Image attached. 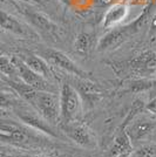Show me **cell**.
<instances>
[{
    "label": "cell",
    "instance_id": "484cf974",
    "mask_svg": "<svg viewBox=\"0 0 156 157\" xmlns=\"http://www.w3.org/2000/svg\"><path fill=\"white\" fill-rule=\"evenodd\" d=\"M150 157H156V154H154V155H153V156H150Z\"/></svg>",
    "mask_w": 156,
    "mask_h": 157
},
{
    "label": "cell",
    "instance_id": "277c9868",
    "mask_svg": "<svg viewBox=\"0 0 156 157\" xmlns=\"http://www.w3.org/2000/svg\"><path fill=\"white\" fill-rule=\"evenodd\" d=\"M61 130L69 140L82 148L93 149L96 147V138L94 132L88 125L80 120L62 122Z\"/></svg>",
    "mask_w": 156,
    "mask_h": 157
},
{
    "label": "cell",
    "instance_id": "d6986e66",
    "mask_svg": "<svg viewBox=\"0 0 156 157\" xmlns=\"http://www.w3.org/2000/svg\"><path fill=\"white\" fill-rule=\"evenodd\" d=\"M150 35H154L156 34V15L154 17V19L151 21V25H150Z\"/></svg>",
    "mask_w": 156,
    "mask_h": 157
},
{
    "label": "cell",
    "instance_id": "ffe728a7",
    "mask_svg": "<svg viewBox=\"0 0 156 157\" xmlns=\"http://www.w3.org/2000/svg\"><path fill=\"white\" fill-rule=\"evenodd\" d=\"M0 157H32L28 155H12V154H5L0 151Z\"/></svg>",
    "mask_w": 156,
    "mask_h": 157
},
{
    "label": "cell",
    "instance_id": "6da1fadb",
    "mask_svg": "<svg viewBox=\"0 0 156 157\" xmlns=\"http://www.w3.org/2000/svg\"><path fill=\"white\" fill-rule=\"evenodd\" d=\"M34 130L22 122L12 120H0V141L6 143L25 147L35 140Z\"/></svg>",
    "mask_w": 156,
    "mask_h": 157
},
{
    "label": "cell",
    "instance_id": "ba28073f",
    "mask_svg": "<svg viewBox=\"0 0 156 157\" xmlns=\"http://www.w3.org/2000/svg\"><path fill=\"white\" fill-rule=\"evenodd\" d=\"M137 27H138L137 21L131 24L130 26L120 27V28L115 27V29L111 31L107 35H104L103 38L100 40L98 49L101 52L115 49L121 44H123L124 41L128 39V36H130L134 32H136Z\"/></svg>",
    "mask_w": 156,
    "mask_h": 157
},
{
    "label": "cell",
    "instance_id": "52a82bcc",
    "mask_svg": "<svg viewBox=\"0 0 156 157\" xmlns=\"http://www.w3.org/2000/svg\"><path fill=\"white\" fill-rule=\"evenodd\" d=\"M41 58L45 60L48 65L55 66L60 69L69 73L72 75H75L78 78H86L87 73L81 69L74 61L69 59L65 53L60 52L58 49H53V48H47L41 52Z\"/></svg>",
    "mask_w": 156,
    "mask_h": 157
},
{
    "label": "cell",
    "instance_id": "8992f818",
    "mask_svg": "<svg viewBox=\"0 0 156 157\" xmlns=\"http://www.w3.org/2000/svg\"><path fill=\"white\" fill-rule=\"evenodd\" d=\"M14 66L17 68V74L20 80H22L25 83L33 87L34 89L39 92H53L55 93V88L53 87L51 81L46 80L41 75L33 72L29 67L25 65V62L20 59L19 56H13L12 58Z\"/></svg>",
    "mask_w": 156,
    "mask_h": 157
},
{
    "label": "cell",
    "instance_id": "3957f363",
    "mask_svg": "<svg viewBox=\"0 0 156 157\" xmlns=\"http://www.w3.org/2000/svg\"><path fill=\"white\" fill-rule=\"evenodd\" d=\"M60 110L61 122L79 120L82 111V98L78 90L69 83H64L60 92Z\"/></svg>",
    "mask_w": 156,
    "mask_h": 157
},
{
    "label": "cell",
    "instance_id": "7a4b0ae2",
    "mask_svg": "<svg viewBox=\"0 0 156 157\" xmlns=\"http://www.w3.org/2000/svg\"><path fill=\"white\" fill-rule=\"evenodd\" d=\"M51 124L61 122L60 98L53 92H38L31 105Z\"/></svg>",
    "mask_w": 156,
    "mask_h": 157
},
{
    "label": "cell",
    "instance_id": "8fae6325",
    "mask_svg": "<svg viewBox=\"0 0 156 157\" xmlns=\"http://www.w3.org/2000/svg\"><path fill=\"white\" fill-rule=\"evenodd\" d=\"M129 14V7L126 4L119 2L108 8V11L104 13L102 19V27L103 28H115Z\"/></svg>",
    "mask_w": 156,
    "mask_h": 157
},
{
    "label": "cell",
    "instance_id": "e0dca14e",
    "mask_svg": "<svg viewBox=\"0 0 156 157\" xmlns=\"http://www.w3.org/2000/svg\"><path fill=\"white\" fill-rule=\"evenodd\" d=\"M92 46H93V35H91L89 33H80L74 40V49L80 55L87 56L91 53Z\"/></svg>",
    "mask_w": 156,
    "mask_h": 157
},
{
    "label": "cell",
    "instance_id": "2e32d148",
    "mask_svg": "<svg viewBox=\"0 0 156 157\" xmlns=\"http://www.w3.org/2000/svg\"><path fill=\"white\" fill-rule=\"evenodd\" d=\"M155 124L151 121H137L130 127L129 131H127V134L131 141H136L144 137L148 132L153 130Z\"/></svg>",
    "mask_w": 156,
    "mask_h": 157
},
{
    "label": "cell",
    "instance_id": "44dd1931",
    "mask_svg": "<svg viewBox=\"0 0 156 157\" xmlns=\"http://www.w3.org/2000/svg\"><path fill=\"white\" fill-rule=\"evenodd\" d=\"M131 154L133 152H124V154H120V155H117L115 157H131Z\"/></svg>",
    "mask_w": 156,
    "mask_h": 157
},
{
    "label": "cell",
    "instance_id": "603a6c76",
    "mask_svg": "<svg viewBox=\"0 0 156 157\" xmlns=\"http://www.w3.org/2000/svg\"><path fill=\"white\" fill-rule=\"evenodd\" d=\"M0 85H5V81H4V78H2L1 75H0Z\"/></svg>",
    "mask_w": 156,
    "mask_h": 157
},
{
    "label": "cell",
    "instance_id": "9c48e42d",
    "mask_svg": "<svg viewBox=\"0 0 156 157\" xmlns=\"http://www.w3.org/2000/svg\"><path fill=\"white\" fill-rule=\"evenodd\" d=\"M0 28L20 38H27L31 35L29 28L26 27L13 14L0 10Z\"/></svg>",
    "mask_w": 156,
    "mask_h": 157
},
{
    "label": "cell",
    "instance_id": "4fadbf2b",
    "mask_svg": "<svg viewBox=\"0 0 156 157\" xmlns=\"http://www.w3.org/2000/svg\"><path fill=\"white\" fill-rule=\"evenodd\" d=\"M18 56L25 62V65L27 67H29L32 69L33 72L41 75L42 78H45L48 81H51L53 78V74L51 68H49V65L41 56H38L35 54H31V53L21 54V55H18Z\"/></svg>",
    "mask_w": 156,
    "mask_h": 157
},
{
    "label": "cell",
    "instance_id": "30bf717a",
    "mask_svg": "<svg viewBox=\"0 0 156 157\" xmlns=\"http://www.w3.org/2000/svg\"><path fill=\"white\" fill-rule=\"evenodd\" d=\"M24 14L28 19V21L39 31L49 34L52 36H58L59 27L47 15L37 11H29V10H24Z\"/></svg>",
    "mask_w": 156,
    "mask_h": 157
},
{
    "label": "cell",
    "instance_id": "9a60e30c",
    "mask_svg": "<svg viewBox=\"0 0 156 157\" xmlns=\"http://www.w3.org/2000/svg\"><path fill=\"white\" fill-rule=\"evenodd\" d=\"M124 152H133V145H131V140L128 136V134L122 131L114 140L111 149H109L108 156L115 157L117 155H120V154H124Z\"/></svg>",
    "mask_w": 156,
    "mask_h": 157
},
{
    "label": "cell",
    "instance_id": "7402d4cb",
    "mask_svg": "<svg viewBox=\"0 0 156 157\" xmlns=\"http://www.w3.org/2000/svg\"><path fill=\"white\" fill-rule=\"evenodd\" d=\"M35 157H54V156H49V155H44L42 154V155H37Z\"/></svg>",
    "mask_w": 156,
    "mask_h": 157
},
{
    "label": "cell",
    "instance_id": "d4e9b609",
    "mask_svg": "<svg viewBox=\"0 0 156 157\" xmlns=\"http://www.w3.org/2000/svg\"><path fill=\"white\" fill-rule=\"evenodd\" d=\"M26 1H39V0H26Z\"/></svg>",
    "mask_w": 156,
    "mask_h": 157
},
{
    "label": "cell",
    "instance_id": "5b68a950",
    "mask_svg": "<svg viewBox=\"0 0 156 157\" xmlns=\"http://www.w3.org/2000/svg\"><path fill=\"white\" fill-rule=\"evenodd\" d=\"M14 113H15L17 117L20 120V122H22L24 124L33 129L34 131L42 132L45 135H49L53 137H58V134L55 132L52 124L49 122H47L35 109H29L22 105L15 108Z\"/></svg>",
    "mask_w": 156,
    "mask_h": 157
},
{
    "label": "cell",
    "instance_id": "7c38bea8",
    "mask_svg": "<svg viewBox=\"0 0 156 157\" xmlns=\"http://www.w3.org/2000/svg\"><path fill=\"white\" fill-rule=\"evenodd\" d=\"M75 83L76 86L74 88L78 90L81 98H84L89 105H95L101 100L102 93L94 82L87 80L86 78H80V80H78Z\"/></svg>",
    "mask_w": 156,
    "mask_h": 157
},
{
    "label": "cell",
    "instance_id": "5bb4252c",
    "mask_svg": "<svg viewBox=\"0 0 156 157\" xmlns=\"http://www.w3.org/2000/svg\"><path fill=\"white\" fill-rule=\"evenodd\" d=\"M25 103V101L14 92L11 87L0 88V109L4 110H14Z\"/></svg>",
    "mask_w": 156,
    "mask_h": 157
},
{
    "label": "cell",
    "instance_id": "ac0fdd59",
    "mask_svg": "<svg viewBox=\"0 0 156 157\" xmlns=\"http://www.w3.org/2000/svg\"><path fill=\"white\" fill-rule=\"evenodd\" d=\"M0 75L6 78H14L17 74V68L14 66L12 58H7L5 55H0Z\"/></svg>",
    "mask_w": 156,
    "mask_h": 157
},
{
    "label": "cell",
    "instance_id": "cb8c5ba5",
    "mask_svg": "<svg viewBox=\"0 0 156 157\" xmlns=\"http://www.w3.org/2000/svg\"><path fill=\"white\" fill-rule=\"evenodd\" d=\"M62 2H65V4H69V0H61Z\"/></svg>",
    "mask_w": 156,
    "mask_h": 157
}]
</instances>
